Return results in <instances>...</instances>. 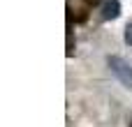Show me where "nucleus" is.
<instances>
[{
  "instance_id": "5",
  "label": "nucleus",
  "mask_w": 132,
  "mask_h": 127,
  "mask_svg": "<svg viewBox=\"0 0 132 127\" xmlns=\"http://www.w3.org/2000/svg\"><path fill=\"white\" fill-rule=\"evenodd\" d=\"M130 127H132V120H130Z\"/></svg>"
},
{
  "instance_id": "1",
  "label": "nucleus",
  "mask_w": 132,
  "mask_h": 127,
  "mask_svg": "<svg viewBox=\"0 0 132 127\" xmlns=\"http://www.w3.org/2000/svg\"><path fill=\"white\" fill-rule=\"evenodd\" d=\"M107 65H109L111 72L118 76V81H121L125 88H130V90H132V67H130V65H128L123 58H118V56H109Z\"/></svg>"
},
{
  "instance_id": "3",
  "label": "nucleus",
  "mask_w": 132,
  "mask_h": 127,
  "mask_svg": "<svg viewBox=\"0 0 132 127\" xmlns=\"http://www.w3.org/2000/svg\"><path fill=\"white\" fill-rule=\"evenodd\" d=\"M123 37H125V42L132 46V23H128V28H125V35H123Z\"/></svg>"
},
{
  "instance_id": "2",
  "label": "nucleus",
  "mask_w": 132,
  "mask_h": 127,
  "mask_svg": "<svg viewBox=\"0 0 132 127\" xmlns=\"http://www.w3.org/2000/svg\"><path fill=\"white\" fill-rule=\"evenodd\" d=\"M118 14H121V5H118V0H104V2H102V19H104V21H109V19H118Z\"/></svg>"
},
{
  "instance_id": "4",
  "label": "nucleus",
  "mask_w": 132,
  "mask_h": 127,
  "mask_svg": "<svg viewBox=\"0 0 132 127\" xmlns=\"http://www.w3.org/2000/svg\"><path fill=\"white\" fill-rule=\"evenodd\" d=\"M84 2H86L88 7H93V5H97V0H84Z\"/></svg>"
}]
</instances>
